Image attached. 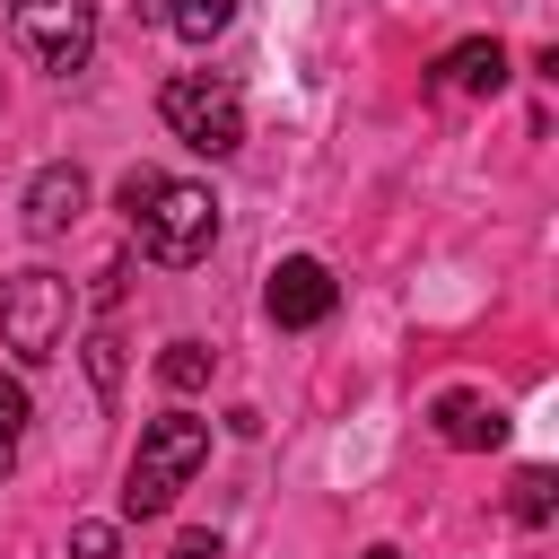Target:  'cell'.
<instances>
[{"label": "cell", "instance_id": "obj_11", "mask_svg": "<svg viewBox=\"0 0 559 559\" xmlns=\"http://www.w3.org/2000/svg\"><path fill=\"white\" fill-rule=\"evenodd\" d=\"M166 26H175L183 44H218V35L236 26V0H166Z\"/></svg>", "mask_w": 559, "mask_h": 559}, {"label": "cell", "instance_id": "obj_5", "mask_svg": "<svg viewBox=\"0 0 559 559\" xmlns=\"http://www.w3.org/2000/svg\"><path fill=\"white\" fill-rule=\"evenodd\" d=\"M9 35H17V52H35L52 79H70V70H87V52H96V0H9Z\"/></svg>", "mask_w": 559, "mask_h": 559}, {"label": "cell", "instance_id": "obj_7", "mask_svg": "<svg viewBox=\"0 0 559 559\" xmlns=\"http://www.w3.org/2000/svg\"><path fill=\"white\" fill-rule=\"evenodd\" d=\"M79 210H87V175H79L70 157L35 166V183H26V201H17L26 236H61V227H79Z\"/></svg>", "mask_w": 559, "mask_h": 559}, {"label": "cell", "instance_id": "obj_17", "mask_svg": "<svg viewBox=\"0 0 559 559\" xmlns=\"http://www.w3.org/2000/svg\"><path fill=\"white\" fill-rule=\"evenodd\" d=\"M367 559H402V550H393V542H367Z\"/></svg>", "mask_w": 559, "mask_h": 559}, {"label": "cell", "instance_id": "obj_4", "mask_svg": "<svg viewBox=\"0 0 559 559\" xmlns=\"http://www.w3.org/2000/svg\"><path fill=\"white\" fill-rule=\"evenodd\" d=\"M157 114H166V131H175L183 148H201V157H227V148L245 140V105H236V87H227L218 70L166 79V87H157Z\"/></svg>", "mask_w": 559, "mask_h": 559}, {"label": "cell", "instance_id": "obj_8", "mask_svg": "<svg viewBox=\"0 0 559 559\" xmlns=\"http://www.w3.org/2000/svg\"><path fill=\"white\" fill-rule=\"evenodd\" d=\"M428 419H437V437H445L454 454H489V445L507 437V411H498V402H480V393H463V384H454V393H437V411H428Z\"/></svg>", "mask_w": 559, "mask_h": 559}, {"label": "cell", "instance_id": "obj_18", "mask_svg": "<svg viewBox=\"0 0 559 559\" xmlns=\"http://www.w3.org/2000/svg\"><path fill=\"white\" fill-rule=\"evenodd\" d=\"M140 17H166V0H140Z\"/></svg>", "mask_w": 559, "mask_h": 559}, {"label": "cell", "instance_id": "obj_6", "mask_svg": "<svg viewBox=\"0 0 559 559\" xmlns=\"http://www.w3.org/2000/svg\"><path fill=\"white\" fill-rule=\"evenodd\" d=\"M262 306H271V323L280 332H314L332 306H341V280L314 262V253H288L280 271H271V288H262Z\"/></svg>", "mask_w": 559, "mask_h": 559}, {"label": "cell", "instance_id": "obj_9", "mask_svg": "<svg viewBox=\"0 0 559 559\" xmlns=\"http://www.w3.org/2000/svg\"><path fill=\"white\" fill-rule=\"evenodd\" d=\"M437 87H445V96H498V87H507V44H498V35H463V44L437 61Z\"/></svg>", "mask_w": 559, "mask_h": 559}, {"label": "cell", "instance_id": "obj_10", "mask_svg": "<svg viewBox=\"0 0 559 559\" xmlns=\"http://www.w3.org/2000/svg\"><path fill=\"white\" fill-rule=\"evenodd\" d=\"M550 507H559V472H550V463H524L515 489H507V515H515V524H550Z\"/></svg>", "mask_w": 559, "mask_h": 559}, {"label": "cell", "instance_id": "obj_16", "mask_svg": "<svg viewBox=\"0 0 559 559\" xmlns=\"http://www.w3.org/2000/svg\"><path fill=\"white\" fill-rule=\"evenodd\" d=\"M175 559H218V542H210V533H183V542H175Z\"/></svg>", "mask_w": 559, "mask_h": 559}, {"label": "cell", "instance_id": "obj_14", "mask_svg": "<svg viewBox=\"0 0 559 559\" xmlns=\"http://www.w3.org/2000/svg\"><path fill=\"white\" fill-rule=\"evenodd\" d=\"M87 384H96V402L122 393V341L114 332H87Z\"/></svg>", "mask_w": 559, "mask_h": 559}, {"label": "cell", "instance_id": "obj_12", "mask_svg": "<svg viewBox=\"0 0 559 559\" xmlns=\"http://www.w3.org/2000/svg\"><path fill=\"white\" fill-rule=\"evenodd\" d=\"M210 367H218V358H210L201 341H166V358H157V384H166V393H201V384H210Z\"/></svg>", "mask_w": 559, "mask_h": 559}, {"label": "cell", "instance_id": "obj_1", "mask_svg": "<svg viewBox=\"0 0 559 559\" xmlns=\"http://www.w3.org/2000/svg\"><path fill=\"white\" fill-rule=\"evenodd\" d=\"M201 463H210V419H192V411L148 419V428H140V454H131V472H122V515H166L175 489H183Z\"/></svg>", "mask_w": 559, "mask_h": 559}, {"label": "cell", "instance_id": "obj_2", "mask_svg": "<svg viewBox=\"0 0 559 559\" xmlns=\"http://www.w3.org/2000/svg\"><path fill=\"white\" fill-rule=\"evenodd\" d=\"M122 218H131L140 253H148V262H166V271L201 262V253H210V236H218V201H210V183H175V175H157V183H148V201H140V210H122Z\"/></svg>", "mask_w": 559, "mask_h": 559}, {"label": "cell", "instance_id": "obj_13", "mask_svg": "<svg viewBox=\"0 0 559 559\" xmlns=\"http://www.w3.org/2000/svg\"><path fill=\"white\" fill-rule=\"evenodd\" d=\"M26 384L17 376H0V480H9V463H17V445H26Z\"/></svg>", "mask_w": 559, "mask_h": 559}, {"label": "cell", "instance_id": "obj_15", "mask_svg": "<svg viewBox=\"0 0 559 559\" xmlns=\"http://www.w3.org/2000/svg\"><path fill=\"white\" fill-rule=\"evenodd\" d=\"M114 550H122L114 524H79V533H70V559H114Z\"/></svg>", "mask_w": 559, "mask_h": 559}, {"label": "cell", "instance_id": "obj_3", "mask_svg": "<svg viewBox=\"0 0 559 559\" xmlns=\"http://www.w3.org/2000/svg\"><path fill=\"white\" fill-rule=\"evenodd\" d=\"M61 332H70V280L61 271H9L0 280V341H9V358H26V367H44L52 349H61Z\"/></svg>", "mask_w": 559, "mask_h": 559}]
</instances>
